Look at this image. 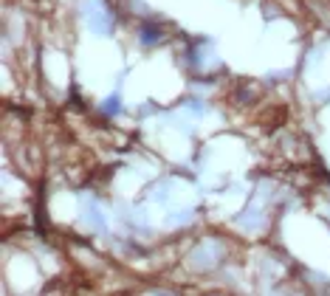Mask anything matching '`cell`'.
I'll list each match as a JSON object with an SVG mask.
<instances>
[{"label":"cell","mask_w":330,"mask_h":296,"mask_svg":"<svg viewBox=\"0 0 330 296\" xmlns=\"http://www.w3.org/2000/svg\"><path fill=\"white\" fill-rule=\"evenodd\" d=\"M141 40H144V46H150V43H155V40H158V31H155V28H144Z\"/></svg>","instance_id":"6da1fadb"},{"label":"cell","mask_w":330,"mask_h":296,"mask_svg":"<svg viewBox=\"0 0 330 296\" xmlns=\"http://www.w3.org/2000/svg\"><path fill=\"white\" fill-rule=\"evenodd\" d=\"M102 110H104V113H116V110H119V99H116V96H110V102L102 104Z\"/></svg>","instance_id":"7a4b0ae2"}]
</instances>
